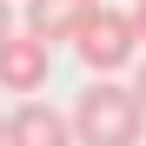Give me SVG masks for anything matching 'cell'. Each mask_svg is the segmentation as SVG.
Masks as SVG:
<instances>
[{
    "instance_id": "cell-1",
    "label": "cell",
    "mask_w": 146,
    "mask_h": 146,
    "mask_svg": "<svg viewBox=\"0 0 146 146\" xmlns=\"http://www.w3.org/2000/svg\"><path fill=\"white\" fill-rule=\"evenodd\" d=\"M73 133H80V146H139L146 133V100L133 86L119 80H93L80 100H73Z\"/></svg>"
},
{
    "instance_id": "cell-5",
    "label": "cell",
    "mask_w": 146,
    "mask_h": 146,
    "mask_svg": "<svg viewBox=\"0 0 146 146\" xmlns=\"http://www.w3.org/2000/svg\"><path fill=\"white\" fill-rule=\"evenodd\" d=\"M93 7H100V0H27V33H40L46 46H53V40H73Z\"/></svg>"
},
{
    "instance_id": "cell-2",
    "label": "cell",
    "mask_w": 146,
    "mask_h": 146,
    "mask_svg": "<svg viewBox=\"0 0 146 146\" xmlns=\"http://www.w3.org/2000/svg\"><path fill=\"white\" fill-rule=\"evenodd\" d=\"M73 53L86 60V73H119V66H133V53H139L133 13H126V7H93V13L80 20V33H73Z\"/></svg>"
},
{
    "instance_id": "cell-8",
    "label": "cell",
    "mask_w": 146,
    "mask_h": 146,
    "mask_svg": "<svg viewBox=\"0 0 146 146\" xmlns=\"http://www.w3.org/2000/svg\"><path fill=\"white\" fill-rule=\"evenodd\" d=\"M133 93H139V100H146V60H139V80H133Z\"/></svg>"
},
{
    "instance_id": "cell-3",
    "label": "cell",
    "mask_w": 146,
    "mask_h": 146,
    "mask_svg": "<svg viewBox=\"0 0 146 146\" xmlns=\"http://www.w3.org/2000/svg\"><path fill=\"white\" fill-rule=\"evenodd\" d=\"M46 66H53V53H46L40 33H7L0 40V93H40Z\"/></svg>"
},
{
    "instance_id": "cell-6",
    "label": "cell",
    "mask_w": 146,
    "mask_h": 146,
    "mask_svg": "<svg viewBox=\"0 0 146 146\" xmlns=\"http://www.w3.org/2000/svg\"><path fill=\"white\" fill-rule=\"evenodd\" d=\"M13 33V0H0V40Z\"/></svg>"
},
{
    "instance_id": "cell-4",
    "label": "cell",
    "mask_w": 146,
    "mask_h": 146,
    "mask_svg": "<svg viewBox=\"0 0 146 146\" xmlns=\"http://www.w3.org/2000/svg\"><path fill=\"white\" fill-rule=\"evenodd\" d=\"M7 146H80V133H73V119L53 113L46 100H20L7 113Z\"/></svg>"
},
{
    "instance_id": "cell-9",
    "label": "cell",
    "mask_w": 146,
    "mask_h": 146,
    "mask_svg": "<svg viewBox=\"0 0 146 146\" xmlns=\"http://www.w3.org/2000/svg\"><path fill=\"white\" fill-rule=\"evenodd\" d=\"M0 146H7V113H0Z\"/></svg>"
},
{
    "instance_id": "cell-7",
    "label": "cell",
    "mask_w": 146,
    "mask_h": 146,
    "mask_svg": "<svg viewBox=\"0 0 146 146\" xmlns=\"http://www.w3.org/2000/svg\"><path fill=\"white\" fill-rule=\"evenodd\" d=\"M126 13H133V27H139V40H146V0H133Z\"/></svg>"
}]
</instances>
